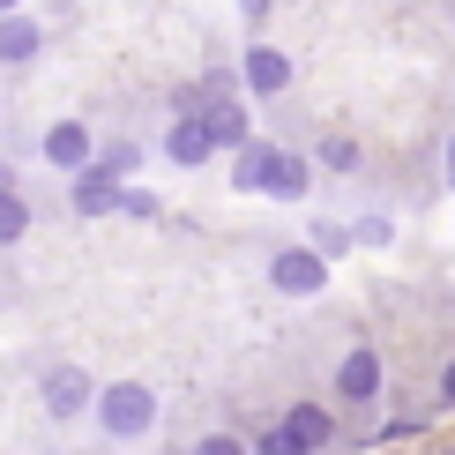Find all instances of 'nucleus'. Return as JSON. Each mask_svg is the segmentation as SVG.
Here are the masks:
<instances>
[{
	"mask_svg": "<svg viewBox=\"0 0 455 455\" xmlns=\"http://www.w3.org/2000/svg\"><path fill=\"white\" fill-rule=\"evenodd\" d=\"M232 187H246V195H276V202H299V195H307V164H299L291 149L246 142V149H239V172H232Z\"/></svg>",
	"mask_w": 455,
	"mask_h": 455,
	"instance_id": "obj_1",
	"label": "nucleus"
},
{
	"mask_svg": "<svg viewBox=\"0 0 455 455\" xmlns=\"http://www.w3.org/2000/svg\"><path fill=\"white\" fill-rule=\"evenodd\" d=\"M98 426L112 433V441H142V433L157 426V395H149L142 381H112V388H98Z\"/></svg>",
	"mask_w": 455,
	"mask_h": 455,
	"instance_id": "obj_2",
	"label": "nucleus"
},
{
	"mask_svg": "<svg viewBox=\"0 0 455 455\" xmlns=\"http://www.w3.org/2000/svg\"><path fill=\"white\" fill-rule=\"evenodd\" d=\"M269 283H276V291H291V299H314L321 283H329V261H321L314 246H283V254L269 261Z\"/></svg>",
	"mask_w": 455,
	"mask_h": 455,
	"instance_id": "obj_3",
	"label": "nucleus"
},
{
	"mask_svg": "<svg viewBox=\"0 0 455 455\" xmlns=\"http://www.w3.org/2000/svg\"><path fill=\"white\" fill-rule=\"evenodd\" d=\"M37 395H45V411H52V419H83V411L98 403V381H90L83 366H52Z\"/></svg>",
	"mask_w": 455,
	"mask_h": 455,
	"instance_id": "obj_4",
	"label": "nucleus"
},
{
	"mask_svg": "<svg viewBox=\"0 0 455 455\" xmlns=\"http://www.w3.org/2000/svg\"><path fill=\"white\" fill-rule=\"evenodd\" d=\"M45 157L60 164V172H90V164H98V142H90L83 120H60V127L45 135Z\"/></svg>",
	"mask_w": 455,
	"mask_h": 455,
	"instance_id": "obj_5",
	"label": "nucleus"
},
{
	"mask_svg": "<svg viewBox=\"0 0 455 455\" xmlns=\"http://www.w3.org/2000/svg\"><path fill=\"white\" fill-rule=\"evenodd\" d=\"M68 202H75V217H105V210H120V180H112L105 164H90V172H75Z\"/></svg>",
	"mask_w": 455,
	"mask_h": 455,
	"instance_id": "obj_6",
	"label": "nucleus"
},
{
	"mask_svg": "<svg viewBox=\"0 0 455 455\" xmlns=\"http://www.w3.org/2000/svg\"><path fill=\"white\" fill-rule=\"evenodd\" d=\"M336 395H344V403H373V395H381V351H351L344 366H336Z\"/></svg>",
	"mask_w": 455,
	"mask_h": 455,
	"instance_id": "obj_7",
	"label": "nucleus"
},
{
	"mask_svg": "<svg viewBox=\"0 0 455 455\" xmlns=\"http://www.w3.org/2000/svg\"><path fill=\"white\" fill-rule=\"evenodd\" d=\"M239 75H246V90H254V98H276V90L291 83V60H283L276 45H254V52H246V68H239Z\"/></svg>",
	"mask_w": 455,
	"mask_h": 455,
	"instance_id": "obj_8",
	"label": "nucleus"
},
{
	"mask_svg": "<svg viewBox=\"0 0 455 455\" xmlns=\"http://www.w3.org/2000/svg\"><path fill=\"white\" fill-rule=\"evenodd\" d=\"M283 433L299 441V455H314V448H329L336 441V419L321 403H291V419H283Z\"/></svg>",
	"mask_w": 455,
	"mask_h": 455,
	"instance_id": "obj_9",
	"label": "nucleus"
},
{
	"mask_svg": "<svg viewBox=\"0 0 455 455\" xmlns=\"http://www.w3.org/2000/svg\"><path fill=\"white\" fill-rule=\"evenodd\" d=\"M164 149H172V164H210V157H217V135L202 127V112H187V120L172 127V142H164Z\"/></svg>",
	"mask_w": 455,
	"mask_h": 455,
	"instance_id": "obj_10",
	"label": "nucleus"
},
{
	"mask_svg": "<svg viewBox=\"0 0 455 455\" xmlns=\"http://www.w3.org/2000/svg\"><path fill=\"white\" fill-rule=\"evenodd\" d=\"M202 127L217 135V149H246V112L239 105H210V112H202Z\"/></svg>",
	"mask_w": 455,
	"mask_h": 455,
	"instance_id": "obj_11",
	"label": "nucleus"
},
{
	"mask_svg": "<svg viewBox=\"0 0 455 455\" xmlns=\"http://www.w3.org/2000/svg\"><path fill=\"white\" fill-rule=\"evenodd\" d=\"M30 52H37V23H23V15H0V60L23 68Z\"/></svg>",
	"mask_w": 455,
	"mask_h": 455,
	"instance_id": "obj_12",
	"label": "nucleus"
},
{
	"mask_svg": "<svg viewBox=\"0 0 455 455\" xmlns=\"http://www.w3.org/2000/svg\"><path fill=\"white\" fill-rule=\"evenodd\" d=\"M23 232H30V202L15 195V187H0V246H15Z\"/></svg>",
	"mask_w": 455,
	"mask_h": 455,
	"instance_id": "obj_13",
	"label": "nucleus"
},
{
	"mask_svg": "<svg viewBox=\"0 0 455 455\" xmlns=\"http://www.w3.org/2000/svg\"><path fill=\"white\" fill-rule=\"evenodd\" d=\"M351 239H358V232H344V224H329V217L314 224V254H321V261H336V254H344Z\"/></svg>",
	"mask_w": 455,
	"mask_h": 455,
	"instance_id": "obj_14",
	"label": "nucleus"
},
{
	"mask_svg": "<svg viewBox=\"0 0 455 455\" xmlns=\"http://www.w3.org/2000/svg\"><path fill=\"white\" fill-rule=\"evenodd\" d=\"M195 455H254V441H239V433H202Z\"/></svg>",
	"mask_w": 455,
	"mask_h": 455,
	"instance_id": "obj_15",
	"label": "nucleus"
},
{
	"mask_svg": "<svg viewBox=\"0 0 455 455\" xmlns=\"http://www.w3.org/2000/svg\"><path fill=\"white\" fill-rule=\"evenodd\" d=\"M98 164H105V172H112V180H120V172H135V164H142V149H135V142H112V149H105V157H98Z\"/></svg>",
	"mask_w": 455,
	"mask_h": 455,
	"instance_id": "obj_16",
	"label": "nucleus"
},
{
	"mask_svg": "<svg viewBox=\"0 0 455 455\" xmlns=\"http://www.w3.org/2000/svg\"><path fill=\"white\" fill-rule=\"evenodd\" d=\"M120 210L135 217V224H149V217H157V195H142V187H135V195H120Z\"/></svg>",
	"mask_w": 455,
	"mask_h": 455,
	"instance_id": "obj_17",
	"label": "nucleus"
},
{
	"mask_svg": "<svg viewBox=\"0 0 455 455\" xmlns=\"http://www.w3.org/2000/svg\"><path fill=\"white\" fill-rule=\"evenodd\" d=\"M254 455H299V441L276 426V433H261V441H254Z\"/></svg>",
	"mask_w": 455,
	"mask_h": 455,
	"instance_id": "obj_18",
	"label": "nucleus"
},
{
	"mask_svg": "<svg viewBox=\"0 0 455 455\" xmlns=\"http://www.w3.org/2000/svg\"><path fill=\"white\" fill-rule=\"evenodd\" d=\"M321 157H329V164H358V149H351L344 135H329V142H321Z\"/></svg>",
	"mask_w": 455,
	"mask_h": 455,
	"instance_id": "obj_19",
	"label": "nucleus"
},
{
	"mask_svg": "<svg viewBox=\"0 0 455 455\" xmlns=\"http://www.w3.org/2000/svg\"><path fill=\"white\" fill-rule=\"evenodd\" d=\"M441 403L455 411V358H448V366H441Z\"/></svg>",
	"mask_w": 455,
	"mask_h": 455,
	"instance_id": "obj_20",
	"label": "nucleus"
},
{
	"mask_svg": "<svg viewBox=\"0 0 455 455\" xmlns=\"http://www.w3.org/2000/svg\"><path fill=\"white\" fill-rule=\"evenodd\" d=\"M239 8H246V23H261V15H269V0H239Z\"/></svg>",
	"mask_w": 455,
	"mask_h": 455,
	"instance_id": "obj_21",
	"label": "nucleus"
},
{
	"mask_svg": "<svg viewBox=\"0 0 455 455\" xmlns=\"http://www.w3.org/2000/svg\"><path fill=\"white\" fill-rule=\"evenodd\" d=\"M448 180H455V142H448Z\"/></svg>",
	"mask_w": 455,
	"mask_h": 455,
	"instance_id": "obj_22",
	"label": "nucleus"
},
{
	"mask_svg": "<svg viewBox=\"0 0 455 455\" xmlns=\"http://www.w3.org/2000/svg\"><path fill=\"white\" fill-rule=\"evenodd\" d=\"M0 15H15V0H0Z\"/></svg>",
	"mask_w": 455,
	"mask_h": 455,
	"instance_id": "obj_23",
	"label": "nucleus"
},
{
	"mask_svg": "<svg viewBox=\"0 0 455 455\" xmlns=\"http://www.w3.org/2000/svg\"><path fill=\"white\" fill-rule=\"evenodd\" d=\"M0 187H8V164H0Z\"/></svg>",
	"mask_w": 455,
	"mask_h": 455,
	"instance_id": "obj_24",
	"label": "nucleus"
},
{
	"mask_svg": "<svg viewBox=\"0 0 455 455\" xmlns=\"http://www.w3.org/2000/svg\"><path fill=\"white\" fill-rule=\"evenodd\" d=\"M381 455H388V448H381Z\"/></svg>",
	"mask_w": 455,
	"mask_h": 455,
	"instance_id": "obj_25",
	"label": "nucleus"
}]
</instances>
